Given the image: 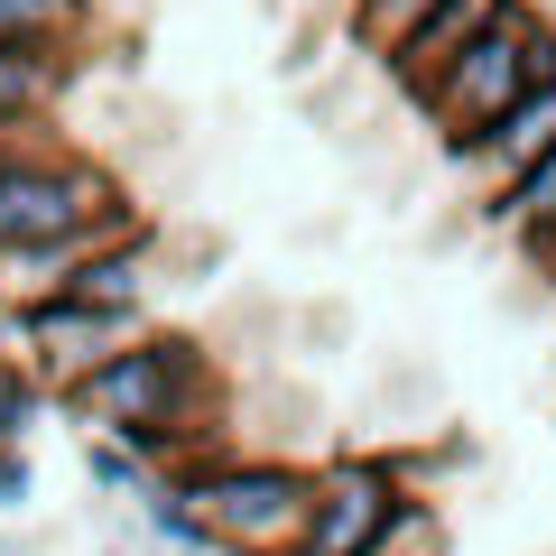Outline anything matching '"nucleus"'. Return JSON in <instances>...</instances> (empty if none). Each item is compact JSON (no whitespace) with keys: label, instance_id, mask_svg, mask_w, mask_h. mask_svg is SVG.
Wrapping results in <instances>:
<instances>
[{"label":"nucleus","instance_id":"1","mask_svg":"<svg viewBox=\"0 0 556 556\" xmlns=\"http://www.w3.org/2000/svg\"><path fill=\"white\" fill-rule=\"evenodd\" d=\"M56 408L75 417L84 437L139 445L159 473H177V464L232 445V437H223V371H214V353H204L195 334H177V325L130 334L102 371H84Z\"/></svg>","mask_w":556,"mask_h":556},{"label":"nucleus","instance_id":"2","mask_svg":"<svg viewBox=\"0 0 556 556\" xmlns=\"http://www.w3.org/2000/svg\"><path fill=\"white\" fill-rule=\"evenodd\" d=\"M139 204L93 149L56 130V121H28V130H0V251H38V241H112L130 232Z\"/></svg>","mask_w":556,"mask_h":556},{"label":"nucleus","instance_id":"3","mask_svg":"<svg viewBox=\"0 0 556 556\" xmlns=\"http://www.w3.org/2000/svg\"><path fill=\"white\" fill-rule=\"evenodd\" d=\"M167 482L195 501L204 538H214L223 556H288L298 529H306V482H316V464L269 455V445H223V455L177 464Z\"/></svg>","mask_w":556,"mask_h":556},{"label":"nucleus","instance_id":"4","mask_svg":"<svg viewBox=\"0 0 556 556\" xmlns=\"http://www.w3.org/2000/svg\"><path fill=\"white\" fill-rule=\"evenodd\" d=\"M538 75H556V20L538 10V0H510V10H501V20L482 28V38L464 47V56L445 65L427 93H408V112L427 121V130H437V149L455 159L464 139H482Z\"/></svg>","mask_w":556,"mask_h":556},{"label":"nucleus","instance_id":"5","mask_svg":"<svg viewBox=\"0 0 556 556\" xmlns=\"http://www.w3.org/2000/svg\"><path fill=\"white\" fill-rule=\"evenodd\" d=\"M408 464L399 455H362V445H343V455H316V482H306V529L288 556H371V538L399 519V501H408Z\"/></svg>","mask_w":556,"mask_h":556},{"label":"nucleus","instance_id":"6","mask_svg":"<svg viewBox=\"0 0 556 556\" xmlns=\"http://www.w3.org/2000/svg\"><path fill=\"white\" fill-rule=\"evenodd\" d=\"M547 149H556V75H538L529 93H519L510 112L492 121V130L455 149V177H464V195H473V214H482L492 195H510V186L529 177Z\"/></svg>","mask_w":556,"mask_h":556},{"label":"nucleus","instance_id":"7","mask_svg":"<svg viewBox=\"0 0 556 556\" xmlns=\"http://www.w3.org/2000/svg\"><path fill=\"white\" fill-rule=\"evenodd\" d=\"M75 84H84V47H0V130L56 121Z\"/></svg>","mask_w":556,"mask_h":556},{"label":"nucleus","instance_id":"8","mask_svg":"<svg viewBox=\"0 0 556 556\" xmlns=\"http://www.w3.org/2000/svg\"><path fill=\"white\" fill-rule=\"evenodd\" d=\"M501 10H510V0H437V20H427V28H417V38L390 56V93H399V102H408V93H427V84H437L445 65H455L464 47L482 38V28L501 20Z\"/></svg>","mask_w":556,"mask_h":556},{"label":"nucleus","instance_id":"9","mask_svg":"<svg viewBox=\"0 0 556 556\" xmlns=\"http://www.w3.org/2000/svg\"><path fill=\"white\" fill-rule=\"evenodd\" d=\"M482 232L519 241V251H529V241H547V232H556V149H547V159H538L529 177L510 186V195H492V204H482Z\"/></svg>","mask_w":556,"mask_h":556},{"label":"nucleus","instance_id":"10","mask_svg":"<svg viewBox=\"0 0 556 556\" xmlns=\"http://www.w3.org/2000/svg\"><path fill=\"white\" fill-rule=\"evenodd\" d=\"M0 47H93V0H0Z\"/></svg>","mask_w":556,"mask_h":556},{"label":"nucleus","instance_id":"11","mask_svg":"<svg viewBox=\"0 0 556 556\" xmlns=\"http://www.w3.org/2000/svg\"><path fill=\"white\" fill-rule=\"evenodd\" d=\"M427 20H437V0H353V10H343V38H353L362 56L390 65V56H399V47H408Z\"/></svg>","mask_w":556,"mask_h":556},{"label":"nucleus","instance_id":"12","mask_svg":"<svg viewBox=\"0 0 556 556\" xmlns=\"http://www.w3.org/2000/svg\"><path fill=\"white\" fill-rule=\"evenodd\" d=\"M84 482H93L102 501H139L159 482V464L139 455V445H121V437H84Z\"/></svg>","mask_w":556,"mask_h":556},{"label":"nucleus","instance_id":"13","mask_svg":"<svg viewBox=\"0 0 556 556\" xmlns=\"http://www.w3.org/2000/svg\"><path fill=\"white\" fill-rule=\"evenodd\" d=\"M47 408H56V399H47L38 380L20 371V362L0 353V445H28V437H38V417H47Z\"/></svg>","mask_w":556,"mask_h":556},{"label":"nucleus","instance_id":"14","mask_svg":"<svg viewBox=\"0 0 556 556\" xmlns=\"http://www.w3.org/2000/svg\"><path fill=\"white\" fill-rule=\"evenodd\" d=\"M28 501H38V464H28V445H0V519H20Z\"/></svg>","mask_w":556,"mask_h":556},{"label":"nucleus","instance_id":"15","mask_svg":"<svg viewBox=\"0 0 556 556\" xmlns=\"http://www.w3.org/2000/svg\"><path fill=\"white\" fill-rule=\"evenodd\" d=\"M529 269H538V278L556 288V232H547V241H529Z\"/></svg>","mask_w":556,"mask_h":556},{"label":"nucleus","instance_id":"16","mask_svg":"<svg viewBox=\"0 0 556 556\" xmlns=\"http://www.w3.org/2000/svg\"><path fill=\"white\" fill-rule=\"evenodd\" d=\"M325 10H334V20H343V10H353V0H325Z\"/></svg>","mask_w":556,"mask_h":556}]
</instances>
